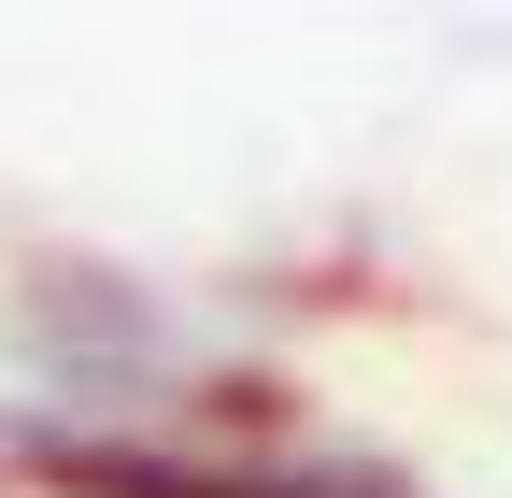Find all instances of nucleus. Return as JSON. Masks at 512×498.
Instances as JSON below:
<instances>
[{
    "label": "nucleus",
    "mask_w": 512,
    "mask_h": 498,
    "mask_svg": "<svg viewBox=\"0 0 512 498\" xmlns=\"http://www.w3.org/2000/svg\"><path fill=\"white\" fill-rule=\"evenodd\" d=\"M15 328H29V356L57 370V385H128V370H157L171 356V328H157V299L128 285V271H29V299H15Z\"/></svg>",
    "instance_id": "nucleus-1"
}]
</instances>
